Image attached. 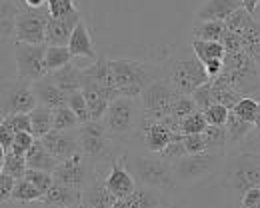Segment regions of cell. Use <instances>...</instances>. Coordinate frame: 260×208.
Returning <instances> with one entry per match:
<instances>
[{
    "instance_id": "cell-56",
    "label": "cell",
    "mask_w": 260,
    "mask_h": 208,
    "mask_svg": "<svg viewBox=\"0 0 260 208\" xmlns=\"http://www.w3.org/2000/svg\"><path fill=\"white\" fill-rule=\"evenodd\" d=\"M112 208H132V206L128 204V200H126V198H118V200L112 204Z\"/></svg>"
},
{
    "instance_id": "cell-6",
    "label": "cell",
    "mask_w": 260,
    "mask_h": 208,
    "mask_svg": "<svg viewBox=\"0 0 260 208\" xmlns=\"http://www.w3.org/2000/svg\"><path fill=\"white\" fill-rule=\"evenodd\" d=\"M224 160H226L224 150H204L198 154H184L182 158L172 162L174 178H176L180 188L192 186L200 180L214 176L216 172L220 174L222 166H224Z\"/></svg>"
},
{
    "instance_id": "cell-19",
    "label": "cell",
    "mask_w": 260,
    "mask_h": 208,
    "mask_svg": "<svg viewBox=\"0 0 260 208\" xmlns=\"http://www.w3.org/2000/svg\"><path fill=\"white\" fill-rule=\"evenodd\" d=\"M32 88L36 98H38V104H42V106H48V108L56 110V108L68 104V96L60 90V86L56 84L52 74H46L44 78L32 82Z\"/></svg>"
},
{
    "instance_id": "cell-17",
    "label": "cell",
    "mask_w": 260,
    "mask_h": 208,
    "mask_svg": "<svg viewBox=\"0 0 260 208\" xmlns=\"http://www.w3.org/2000/svg\"><path fill=\"white\" fill-rule=\"evenodd\" d=\"M82 94L86 96L88 102V110H90V118L92 120H102L108 106L112 102V96L108 94V90H104L100 84H96L94 80H90L88 76L82 78Z\"/></svg>"
},
{
    "instance_id": "cell-10",
    "label": "cell",
    "mask_w": 260,
    "mask_h": 208,
    "mask_svg": "<svg viewBox=\"0 0 260 208\" xmlns=\"http://www.w3.org/2000/svg\"><path fill=\"white\" fill-rule=\"evenodd\" d=\"M54 180L66 184L70 188L76 190H84L86 186H90L98 178V164L92 160H88L82 152L70 156L68 160L58 162V166L54 168Z\"/></svg>"
},
{
    "instance_id": "cell-33",
    "label": "cell",
    "mask_w": 260,
    "mask_h": 208,
    "mask_svg": "<svg viewBox=\"0 0 260 208\" xmlns=\"http://www.w3.org/2000/svg\"><path fill=\"white\" fill-rule=\"evenodd\" d=\"M20 10L12 0H2V10H0V26H2V40L6 42L8 36L16 34V18Z\"/></svg>"
},
{
    "instance_id": "cell-47",
    "label": "cell",
    "mask_w": 260,
    "mask_h": 208,
    "mask_svg": "<svg viewBox=\"0 0 260 208\" xmlns=\"http://www.w3.org/2000/svg\"><path fill=\"white\" fill-rule=\"evenodd\" d=\"M34 140H36V136H34L32 132H16L10 152L20 154V156H26V152L32 148Z\"/></svg>"
},
{
    "instance_id": "cell-24",
    "label": "cell",
    "mask_w": 260,
    "mask_h": 208,
    "mask_svg": "<svg viewBox=\"0 0 260 208\" xmlns=\"http://www.w3.org/2000/svg\"><path fill=\"white\" fill-rule=\"evenodd\" d=\"M68 48L72 52L74 58H88L92 62H96V50H94V42L90 38V32H88V26L84 24V20L78 22V26L74 28L72 32V38L68 42Z\"/></svg>"
},
{
    "instance_id": "cell-44",
    "label": "cell",
    "mask_w": 260,
    "mask_h": 208,
    "mask_svg": "<svg viewBox=\"0 0 260 208\" xmlns=\"http://www.w3.org/2000/svg\"><path fill=\"white\" fill-rule=\"evenodd\" d=\"M14 132H32V122H30V114L28 112H16L10 114L6 118H2Z\"/></svg>"
},
{
    "instance_id": "cell-29",
    "label": "cell",
    "mask_w": 260,
    "mask_h": 208,
    "mask_svg": "<svg viewBox=\"0 0 260 208\" xmlns=\"http://www.w3.org/2000/svg\"><path fill=\"white\" fill-rule=\"evenodd\" d=\"M28 114H30V122H32V134L36 138H42L50 130H54V110L52 108L38 104Z\"/></svg>"
},
{
    "instance_id": "cell-37",
    "label": "cell",
    "mask_w": 260,
    "mask_h": 208,
    "mask_svg": "<svg viewBox=\"0 0 260 208\" xmlns=\"http://www.w3.org/2000/svg\"><path fill=\"white\" fill-rule=\"evenodd\" d=\"M78 126H80V120L68 104L54 110V130H76Z\"/></svg>"
},
{
    "instance_id": "cell-46",
    "label": "cell",
    "mask_w": 260,
    "mask_h": 208,
    "mask_svg": "<svg viewBox=\"0 0 260 208\" xmlns=\"http://www.w3.org/2000/svg\"><path fill=\"white\" fill-rule=\"evenodd\" d=\"M46 8H48L50 16H54V18H64V16L78 10L74 6V0H48Z\"/></svg>"
},
{
    "instance_id": "cell-4",
    "label": "cell",
    "mask_w": 260,
    "mask_h": 208,
    "mask_svg": "<svg viewBox=\"0 0 260 208\" xmlns=\"http://www.w3.org/2000/svg\"><path fill=\"white\" fill-rule=\"evenodd\" d=\"M142 118H144V112L138 98L118 96L110 102L102 122L116 144H128L136 138Z\"/></svg>"
},
{
    "instance_id": "cell-54",
    "label": "cell",
    "mask_w": 260,
    "mask_h": 208,
    "mask_svg": "<svg viewBox=\"0 0 260 208\" xmlns=\"http://www.w3.org/2000/svg\"><path fill=\"white\" fill-rule=\"evenodd\" d=\"M242 6H244L250 14H256V10H258V6H260V0H242Z\"/></svg>"
},
{
    "instance_id": "cell-39",
    "label": "cell",
    "mask_w": 260,
    "mask_h": 208,
    "mask_svg": "<svg viewBox=\"0 0 260 208\" xmlns=\"http://www.w3.org/2000/svg\"><path fill=\"white\" fill-rule=\"evenodd\" d=\"M258 102L260 100L252 98V96H242L238 102L234 104L232 112H234V114H238L242 120H246V122H252V124H254V120H256V112H258Z\"/></svg>"
},
{
    "instance_id": "cell-26",
    "label": "cell",
    "mask_w": 260,
    "mask_h": 208,
    "mask_svg": "<svg viewBox=\"0 0 260 208\" xmlns=\"http://www.w3.org/2000/svg\"><path fill=\"white\" fill-rule=\"evenodd\" d=\"M52 78L56 80V84L60 86V90L64 92L66 96L80 90L82 88V78H84V70L78 68L76 64H66L62 68H58L56 72H50Z\"/></svg>"
},
{
    "instance_id": "cell-55",
    "label": "cell",
    "mask_w": 260,
    "mask_h": 208,
    "mask_svg": "<svg viewBox=\"0 0 260 208\" xmlns=\"http://www.w3.org/2000/svg\"><path fill=\"white\" fill-rule=\"evenodd\" d=\"M44 4H48L46 0H24V6L26 8H42Z\"/></svg>"
},
{
    "instance_id": "cell-23",
    "label": "cell",
    "mask_w": 260,
    "mask_h": 208,
    "mask_svg": "<svg viewBox=\"0 0 260 208\" xmlns=\"http://www.w3.org/2000/svg\"><path fill=\"white\" fill-rule=\"evenodd\" d=\"M84 70V76H88L90 80H94L96 84H100L104 90H108V94L114 98H118V88H116V80H114V72H112V64L108 58H98L94 64H90Z\"/></svg>"
},
{
    "instance_id": "cell-43",
    "label": "cell",
    "mask_w": 260,
    "mask_h": 208,
    "mask_svg": "<svg viewBox=\"0 0 260 208\" xmlns=\"http://www.w3.org/2000/svg\"><path fill=\"white\" fill-rule=\"evenodd\" d=\"M204 116H206V122L210 126H226V120H228V114H230V108L222 106V104L214 102L210 104L206 110H202Z\"/></svg>"
},
{
    "instance_id": "cell-57",
    "label": "cell",
    "mask_w": 260,
    "mask_h": 208,
    "mask_svg": "<svg viewBox=\"0 0 260 208\" xmlns=\"http://www.w3.org/2000/svg\"><path fill=\"white\" fill-rule=\"evenodd\" d=\"M254 130L260 134V102H258V112H256V120H254Z\"/></svg>"
},
{
    "instance_id": "cell-38",
    "label": "cell",
    "mask_w": 260,
    "mask_h": 208,
    "mask_svg": "<svg viewBox=\"0 0 260 208\" xmlns=\"http://www.w3.org/2000/svg\"><path fill=\"white\" fill-rule=\"evenodd\" d=\"M202 134H204L208 150H226V144H228L226 126H210L208 124V128Z\"/></svg>"
},
{
    "instance_id": "cell-16",
    "label": "cell",
    "mask_w": 260,
    "mask_h": 208,
    "mask_svg": "<svg viewBox=\"0 0 260 208\" xmlns=\"http://www.w3.org/2000/svg\"><path fill=\"white\" fill-rule=\"evenodd\" d=\"M82 20L80 10L68 14L64 18H48V26H46V44L48 46H68L74 28L78 26V22Z\"/></svg>"
},
{
    "instance_id": "cell-28",
    "label": "cell",
    "mask_w": 260,
    "mask_h": 208,
    "mask_svg": "<svg viewBox=\"0 0 260 208\" xmlns=\"http://www.w3.org/2000/svg\"><path fill=\"white\" fill-rule=\"evenodd\" d=\"M212 96H214V102L222 104L226 108H234V104L242 98V94L228 82L222 74H218L216 78H212Z\"/></svg>"
},
{
    "instance_id": "cell-14",
    "label": "cell",
    "mask_w": 260,
    "mask_h": 208,
    "mask_svg": "<svg viewBox=\"0 0 260 208\" xmlns=\"http://www.w3.org/2000/svg\"><path fill=\"white\" fill-rule=\"evenodd\" d=\"M76 130H50L40 140L48 148V152L58 162H62V160H68L70 156L80 152V142H78V132Z\"/></svg>"
},
{
    "instance_id": "cell-2",
    "label": "cell",
    "mask_w": 260,
    "mask_h": 208,
    "mask_svg": "<svg viewBox=\"0 0 260 208\" xmlns=\"http://www.w3.org/2000/svg\"><path fill=\"white\" fill-rule=\"evenodd\" d=\"M116 88L120 96L128 98H140L142 92L154 82L164 78L162 62H140V60H128V58H114L110 60Z\"/></svg>"
},
{
    "instance_id": "cell-42",
    "label": "cell",
    "mask_w": 260,
    "mask_h": 208,
    "mask_svg": "<svg viewBox=\"0 0 260 208\" xmlns=\"http://www.w3.org/2000/svg\"><path fill=\"white\" fill-rule=\"evenodd\" d=\"M24 178H28L30 182H32L34 186L42 192V196L52 188V184H54V174L52 172H44V170H34V168H28L26 174H24Z\"/></svg>"
},
{
    "instance_id": "cell-49",
    "label": "cell",
    "mask_w": 260,
    "mask_h": 208,
    "mask_svg": "<svg viewBox=\"0 0 260 208\" xmlns=\"http://www.w3.org/2000/svg\"><path fill=\"white\" fill-rule=\"evenodd\" d=\"M14 186H16V178L14 176L0 172V200H2V204H6V202L12 200Z\"/></svg>"
},
{
    "instance_id": "cell-21",
    "label": "cell",
    "mask_w": 260,
    "mask_h": 208,
    "mask_svg": "<svg viewBox=\"0 0 260 208\" xmlns=\"http://www.w3.org/2000/svg\"><path fill=\"white\" fill-rule=\"evenodd\" d=\"M118 198L106 188L104 176L100 174V166H98V178L82 190V204L80 208H112V204Z\"/></svg>"
},
{
    "instance_id": "cell-58",
    "label": "cell",
    "mask_w": 260,
    "mask_h": 208,
    "mask_svg": "<svg viewBox=\"0 0 260 208\" xmlns=\"http://www.w3.org/2000/svg\"><path fill=\"white\" fill-rule=\"evenodd\" d=\"M254 18H256V20L260 22V6H258V10H256V14H254Z\"/></svg>"
},
{
    "instance_id": "cell-32",
    "label": "cell",
    "mask_w": 260,
    "mask_h": 208,
    "mask_svg": "<svg viewBox=\"0 0 260 208\" xmlns=\"http://www.w3.org/2000/svg\"><path fill=\"white\" fill-rule=\"evenodd\" d=\"M254 124L252 122H246L242 120L238 114H234L230 110L228 114V120H226V132H228V144H240L242 140L246 138L250 132H252Z\"/></svg>"
},
{
    "instance_id": "cell-12",
    "label": "cell",
    "mask_w": 260,
    "mask_h": 208,
    "mask_svg": "<svg viewBox=\"0 0 260 208\" xmlns=\"http://www.w3.org/2000/svg\"><path fill=\"white\" fill-rule=\"evenodd\" d=\"M50 12L48 8H22L16 18V42L26 44H44L46 42V26H48Z\"/></svg>"
},
{
    "instance_id": "cell-1",
    "label": "cell",
    "mask_w": 260,
    "mask_h": 208,
    "mask_svg": "<svg viewBox=\"0 0 260 208\" xmlns=\"http://www.w3.org/2000/svg\"><path fill=\"white\" fill-rule=\"evenodd\" d=\"M122 160L126 164L130 174L134 176V180L142 186H150L156 188L164 194L172 196L176 192H180L182 188L178 186L172 164L168 160H164L160 154L154 152H138V150H124L122 152Z\"/></svg>"
},
{
    "instance_id": "cell-34",
    "label": "cell",
    "mask_w": 260,
    "mask_h": 208,
    "mask_svg": "<svg viewBox=\"0 0 260 208\" xmlns=\"http://www.w3.org/2000/svg\"><path fill=\"white\" fill-rule=\"evenodd\" d=\"M26 170H28L26 156H20V154H14V152H6V154H2V160H0V172L10 174V176H14L16 180H20V178H24Z\"/></svg>"
},
{
    "instance_id": "cell-15",
    "label": "cell",
    "mask_w": 260,
    "mask_h": 208,
    "mask_svg": "<svg viewBox=\"0 0 260 208\" xmlns=\"http://www.w3.org/2000/svg\"><path fill=\"white\" fill-rule=\"evenodd\" d=\"M104 182H106V188L116 198H128L138 186V182L134 180V176L130 174L124 160H122V154L112 164H108V172L104 176Z\"/></svg>"
},
{
    "instance_id": "cell-7",
    "label": "cell",
    "mask_w": 260,
    "mask_h": 208,
    "mask_svg": "<svg viewBox=\"0 0 260 208\" xmlns=\"http://www.w3.org/2000/svg\"><path fill=\"white\" fill-rule=\"evenodd\" d=\"M76 132H78V142H80V152L98 166L112 164L122 154L116 150L118 144L108 134L102 120H88L80 124Z\"/></svg>"
},
{
    "instance_id": "cell-35",
    "label": "cell",
    "mask_w": 260,
    "mask_h": 208,
    "mask_svg": "<svg viewBox=\"0 0 260 208\" xmlns=\"http://www.w3.org/2000/svg\"><path fill=\"white\" fill-rule=\"evenodd\" d=\"M42 198V192L34 186L28 178H20L16 180V186H14V192H12V202H18V204H30V202H40Z\"/></svg>"
},
{
    "instance_id": "cell-59",
    "label": "cell",
    "mask_w": 260,
    "mask_h": 208,
    "mask_svg": "<svg viewBox=\"0 0 260 208\" xmlns=\"http://www.w3.org/2000/svg\"><path fill=\"white\" fill-rule=\"evenodd\" d=\"M68 208H80V206H68Z\"/></svg>"
},
{
    "instance_id": "cell-22",
    "label": "cell",
    "mask_w": 260,
    "mask_h": 208,
    "mask_svg": "<svg viewBox=\"0 0 260 208\" xmlns=\"http://www.w3.org/2000/svg\"><path fill=\"white\" fill-rule=\"evenodd\" d=\"M128 204L132 208H170V196L156 188L138 184L136 190L130 194Z\"/></svg>"
},
{
    "instance_id": "cell-40",
    "label": "cell",
    "mask_w": 260,
    "mask_h": 208,
    "mask_svg": "<svg viewBox=\"0 0 260 208\" xmlns=\"http://www.w3.org/2000/svg\"><path fill=\"white\" fill-rule=\"evenodd\" d=\"M68 106L74 110V114L78 116L80 124L92 120L90 118V110H88V102H86V96L82 94V90H76L72 94H68Z\"/></svg>"
},
{
    "instance_id": "cell-13",
    "label": "cell",
    "mask_w": 260,
    "mask_h": 208,
    "mask_svg": "<svg viewBox=\"0 0 260 208\" xmlns=\"http://www.w3.org/2000/svg\"><path fill=\"white\" fill-rule=\"evenodd\" d=\"M176 134H180V132H174L170 126L164 124L162 120H150V118L144 116L142 122H140V128H138L136 138H140L146 152L160 154L164 148L172 142V138Z\"/></svg>"
},
{
    "instance_id": "cell-36",
    "label": "cell",
    "mask_w": 260,
    "mask_h": 208,
    "mask_svg": "<svg viewBox=\"0 0 260 208\" xmlns=\"http://www.w3.org/2000/svg\"><path fill=\"white\" fill-rule=\"evenodd\" d=\"M72 58L74 56H72V52H70L68 46H48L46 48V58H44L48 74L50 72H56V70L66 66V64H70Z\"/></svg>"
},
{
    "instance_id": "cell-48",
    "label": "cell",
    "mask_w": 260,
    "mask_h": 208,
    "mask_svg": "<svg viewBox=\"0 0 260 208\" xmlns=\"http://www.w3.org/2000/svg\"><path fill=\"white\" fill-rule=\"evenodd\" d=\"M182 140H184L186 154H198V152L208 150L206 140H204V134H184V138Z\"/></svg>"
},
{
    "instance_id": "cell-9",
    "label": "cell",
    "mask_w": 260,
    "mask_h": 208,
    "mask_svg": "<svg viewBox=\"0 0 260 208\" xmlns=\"http://www.w3.org/2000/svg\"><path fill=\"white\" fill-rule=\"evenodd\" d=\"M180 92L168 82V80H154L144 92L142 96L138 98L140 106H142V112L146 118L150 120H162L166 118L170 112H172V106L178 100Z\"/></svg>"
},
{
    "instance_id": "cell-5",
    "label": "cell",
    "mask_w": 260,
    "mask_h": 208,
    "mask_svg": "<svg viewBox=\"0 0 260 208\" xmlns=\"http://www.w3.org/2000/svg\"><path fill=\"white\" fill-rule=\"evenodd\" d=\"M162 66L164 80H168L180 94H192L198 86L210 80L204 62L194 52H176L166 62H162Z\"/></svg>"
},
{
    "instance_id": "cell-52",
    "label": "cell",
    "mask_w": 260,
    "mask_h": 208,
    "mask_svg": "<svg viewBox=\"0 0 260 208\" xmlns=\"http://www.w3.org/2000/svg\"><path fill=\"white\" fill-rule=\"evenodd\" d=\"M240 208H260V186L248 190L240 198Z\"/></svg>"
},
{
    "instance_id": "cell-51",
    "label": "cell",
    "mask_w": 260,
    "mask_h": 208,
    "mask_svg": "<svg viewBox=\"0 0 260 208\" xmlns=\"http://www.w3.org/2000/svg\"><path fill=\"white\" fill-rule=\"evenodd\" d=\"M222 44H224V48H226V54L228 52H242V50H244V40H242V36L236 34V32H230V30H226V34L222 36Z\"/></svg>"
},
{
    "instance_id": "cell-60",
    "label": "cell",
    "mask_w": 260,
    "mask_h": 208,
    "mask_svg": "<svg viewBox=\"0 0 260 208\" xmlns=\"http://www.w3.org/2000/svg\"><path fill=\"white\" fill-rule=\"evenodd\" d=\"M46 2H48V0H46Z\"/></svg>"
},
{
    "instance_id": "cell-27",
    "label": "cell",
    "mask_w": 260,
    "mask_h": 208,
    "mask_svg": "<svg viewBox=\"0 0 260 208\" xmlns=\"http://www.w3.org/2000/svg\"><path fill=\"white\" fill-rule=\"evenodd\" d=\"M226 34V22L222 20H194L192 22V36L194 40H212L222 42Z\"/></svg>"
},
{
    "instance_id": "cell-50",
    "label": "cell",
    "mask_w": 260,
    "mask_h": 208,
    "mask_svg": "<svg viewBox=\"0 0 260 208\" xmlns=\"http://www.w3.org/2000/svg\"><path fill=\"white\" fill-rule=\"evenodd\" d=\"M14 136H16V132L2 120V122H0V150H2V154L10 152L12 142H14Z\"/></svg>"
},
{
    "instance_id": "cell-20",
    "label": "cell",
    "mask_w": 260,
    "mask_h": 208,
    "mask_svg": "<svg viewBox=\"0 0 260 208\" xmlns=\"http://www.w3.org/2000/svg\"><path fill=\"white\" fill-rule=\"evenodd\" d=\"M40 202L46 208H68V206H80L82 204V190L70 188L66 184H60L54 180L52 188L40 198Z\"/></svg>"
},
{
    "instance_id": "cell-30",
    "label": "cell",
    "mask_w": 260,
    "mask_h": 208,
    "mask_svg": "<svg viewBox=\"0 0 260 208\" xmlns=\"http://www.w3.org/2000/svg\"><path fill=\"white\" fill-rule=\"evenodd\" d=\"M244 40V52L260 66V22L256 18L250 20V24L240 32Z\"/></svg>"
},
{
    "instance_id": "cell-45",
    "label": "cell",
    "mask_w": 260,
    "mask_h": 208,
    "mask_svg": "<svg viewBox=\"0 0 260 208\" xmlns=\"http://www.w3.org/2000/svg\"><path fill=\"white\" fill-rule=\"evenodd\" d=\"M190 96H192V100H194L196 106H198V110H206L210 104H214V96H212V80H208V82H204L202 86H198Z\"/></svg>"
},
{
    "instance_id": "cell-25",
    "label": "cell",
    "mask_w": 260,
    "mask_h": 208,
    "mask_svg": "<svg viewBox=\"0 0 260 208\" xmlns=\"http://www.w3.org/2000/svg\"><path fill=\"white\" fill-rule=\"evenodd\" d=\"M26 164H28V168H34V170L54 172V168L58 166V160L48 152V148L42 144V140L36 138L32 148L26 152Z\"/></svg>"
},
{
    "instance_id": "cell-53",
    "label": "cell",
    "mask_w": 260,
    "mask_h": 208,
    "mask_svg": "<svg viewBox=\"0 0 260 208\" xmlns=\"http://www.w3.org/2000/svg\"><path fill=\"white\" fill-rule=\"evenodd\" d=\"M204 68H206L208 76H210V80H212V78H216V76L222 72V68H224V60H222V58L208 60V62H204Z\"/></svg>"
},
{
    "instance_id": "cell-31",
    "label": "cell",
    "mask_w": 260,
    "mask_h": 208,
    "mask_svg": "<svg viewBox=\"0 0 260 208\" xmlns=\"http://www.w3.org/2000/svg\"><path fill=\"white\" fill-rule=\"evenodd\" d=\"M192 52L202 60V62H208V60H214V58H222L226 56V48L222 42H212V40H192L190 44Z\"/></svg>"
},
{
    "instance_id": "cell-3",
    "label": "cell",
    "mask_w": 260,
    "mask_h": 208,
    "mask_svg": "<svg viewBox=\"0 0 260 208\" xmlns=\"http://www.w3.org/2000/svg\"><path fill=\"white\" fill-rule=\"evenodd\" d=\"M218 176L226 192L242 198L248 190L260 186V152H238L228 156Z\"/></svg>"
},
{
    "instance_id": "cell-11",
    "label": "cell",
    "mask_w": 260,
    "mask_h": 208,
    "mask_svg": "<svg viewBox=\"0 0 260 208\" xmlns=\"http://www.w3.org/2000/svg\"><path fill=\"white\" fill-rule=\"evenodd\" d=\"M46 48L48 44H14V62H16V76L28 82H36L48 74L46 70Z\"/></svg>"
},
{
    "instance_id": "cell-41",
    "label": "cell",
    "mask_w": 260,
    "mask_h": 208,
    "mask_svg": "<svg viewBox=\"0 0 260 208\" xmlns=\"http://www.w3.org/2000/svg\"><path fill=\"white\" fill-rule=\"evenodd\" d=\"M206 128H208V122H206V116L202 110H194L192 114H188L182 120V132L184 134H202Z\"/></svg>"
},
{
    "instance_id": "cell-8",
    "label": "cell",
    "mask_w": 260,
    "mask_h": 208,
    "mask_svg": "<svg viewBox=\"0 0 260 208\" xmlns=\"http://www.w3.org/2000/svg\"><path fill=\"white\" fill-rule=\"evenodd\" d=\"M38 106V98L34 94L32 82L22 78H6L2 82V96H0V114L2 118L16 114V112H30Z\"/></svg>"
},
{
    "instance_id": "cell-18",
    "label": "cell",
    "mask_w": 260,
    "mask_h": 208,
    "mask_svg": "<svg viewBox=\"0 0 260 208\" xmlns=\"http://www.w3.org/2000/svg\"><path fill=\"white\" fill-rule=\"evenodd\" d=\"M244 8L242 0H204L194 12V20H222L226 22L236 10Z\"/></svg>"
}]
</instances>
